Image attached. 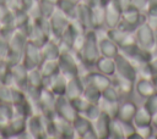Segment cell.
Returning a JSON list of instances; mask_svg holds the SVG:
<instances>
[{"label":"cell","mask_w":157,"mask_h":139,"mask_svg":"<svg viewBox=\"0 0 157 139\" xmlns=\"http://www.w3.org/2000/svg\"><path fill=\"white\" fill-rule=\"evenodd\" d=\"M91 10H92V18H93L94 29H99V28L104 27L105 4H103L101 0H97L93 5H91Z\"/></svg>","instance_id":"obj_21"},{"label":"cell","mask_w":157,"mask_h":139,"mask_svg":"<svg viewBox=\"0 0 157 139\" xmlns=\"http://www.w3.org/2000/svg\"><path fill=\"white\" fill-rule=\"evenodd\" d=\"M131 6L136 7L141 12H146L147 9L150 7V1L148 0H131Z\"/></svg>","instance_id":"obj_37"},{"label":"cell","mask_w":157,"mask_h":139,"mask_svg":"<svg viewBox=\"0 0 157 139\" xmlns=\"http://www.w3.org/2000/svg\"><path fill=\"white\" fill-rule=\"evenodd\" d=\"M148 63H150L152 71L155 72V74H157V56H152V59L150 60Z\"/></svg>","instance_id":"obj_38"},{"label":"cell","mask_w":157,"mask_h":139,"mask_svg":"<svg viewBox=\"0 0 157 139\" xmlns=\"http://www.w3.org/2000/svg\"><path fill=\"white\" fill-rule=\"evenodd\" d=\"M94 67L97 71H99L103 74H107L109 77H114L115 74V60L114 57H107V56H99L94 63Z\"/></svg>","instance_id":"obj_20"},{"label":"cell","mask_w":157,"mask_h":139,"mask_svg":"<svg viewBox=\"0 0 157 139\" xmlns=\"http://www.w3.org/2000/svg\"><path fill=\"white\" fill-rule=\"evenodd\" d=\"M152 127H153V130H155V133H153V137L155 138H157V115L156 116H153L152 117Z\"/></svg>","instance_id":"obj_39"},{"label":"cell","mask_w":157,"mask_h":139,"mask_svg":"<svg viewBox=\"0 0 157 139\" xmlns=\"http://www.w3.org/2000/svg\"><path fill=\"white\" fill-rule=\"evenodd\" d=\"M97 0H80V2H85V4H87V5H93L94 2H96Z\"/></svg>","instance_id":"obj_40"},{"label":"cell","mask_w":157,"mask_h":139,"mask_svg":"<svg viewBox=\"0 0 157 139\" xmlns=\"http://www.w3.org/2000/svg\"><path fill=\"white\" fill-rule=\"evenodd\" d=\"M103 4H108V2H110V1H113V0H101Z\"/></svg>","instance_id":"obj_43"},{"label":"cell","mask_w":157,"mask_h":139,"mask_svg":"<svg viewBox=\"0 0 157 139\" xmlns=\"http://www.w3.org/2000/svg\"><path fill=\"white\" fill-rule=\"evenodd\" d=\"M109 138H113V139H125V138H124L123 122H121L118 117H115V118H113V119H112Z\"/></svg>","instance_id":"obj_29"},{"label":"cell","mask_w":157,"mask_h":139,"mask_svg":"<svg viewBox=\"0 0 157 139\" xmlns=\"http://www.w3.org/2000/svg\"><path fill=\"white\" fill-rule=\"evenodd\" d=\"M85 67H93L97 59L101 56L98 46L97 29H88L85 32V43L78 54H76Z\"/></svg>","instance_id":"obj_1"},{"label":"cell","mask_w":157,"mask_h":139,"mask_svg":"<svg viewBox=\"0 0 157 139\" xmlns=\"http://www.w3.org/2000/svg\"><path fill=\"white\" fill-rule=\"evenodd\" d=\"M136 133L139 135L140 139H148L151 137H153V127L152 124L150 126H142V127H136Z\"/></svg>","instance_id":"obj_35"},{"label":"cell","mask_w":157,"mask_h":139,"mask_svg":"<svg viewBox=\"0 0 157 139\" xmlns=\"http://www.w3.org/2000/svg\"><path fill=\"white\" fill-rule=\"evenodd\" d=\"M49 22H50V28H52V35H55V38L59 39L60 35H61V33L69 26L70 20H69V17L64 12H61L56 7L55 11L49 17Z\"/></svg>","instance_id":"obj_9"},{"label":"cell","mask_w":157,"mask_h":139,"mask_svg":"<svg viewBox=\"0 0 157 139\" xmlns=\"http://www.w3.org/2000/svg\"><path fill=\"white\" fill-rule=\"evenodd\" d=\"M136 110H137V105L134 101L125 100L121 104H119L117 117L123 122H132Z\"/></svg>","instance_id":"obj_19"},{"label":"cell","mask_w":157,"mask_h":139,"mask_svg":"<svg viewBox=\"0 0 157 139\" xmlns=\"http://www.w3.org/2000/svg\"><path fill=\"white\" fill-rule=\"evenodd\" d=\"M152 79H153V83H155V85H156V90H157V74H156Z\"/></svg>","instance_id":"obj_42"},{"label":"cell","mask_w":157,"mask_h":139,"mask_svg":"<svg viewBox=\"0 0 157 139\" xmlns=\"http://www.w3.org/2000/svg\"><path fill=\"white\" fill-rule=\"evenodd\" d=\"M150 1V6H156L157 5V0H148Z\"/></svg>","instance_id":"obj_41"},{"label":"cell","mask_w":157,"mask_h":139,"mask_svg":"<svg viewBox=\"0 0 157 139\" xmlns=\"http://www.w3.org/2000/svg\"><path fill=\"white\" fill-rule=\"evenodd\" d=\"M49 80V90L53 91L56 96L65 95L66 91V84H67V77L63 74L60 71L55 74H53L49 78H44Z\"/></svg>","instance_id":"obj_16"},{"label":"cell","mask_w":157,"mask_h":139,"mask_svg":"<svg viewBox=\"0 0 157 139\" xmlns=\"http://www.w3.org/2000/svg\"><path fill=\"white\" fill-rule=\"evenodd\" d=\"M72 127H74V130H75V138H81V139H97V135H96L94 129H93V122L90 121L82 113H78L74 118Z\"/></svg>","instance_id":"obj_7"},{"label":"cell","mask_w":157,"mask_h":139,"mask_svg":"<svg viewBox=\"0 0 157 139\" xmlns=\"http://www.w3.org/2000/svg\"><path fill=\"white\" fill-rule=\"evenodd\" d=\"M120 95H121V93L119 91V89L117 88V85L114 83H112L110 85H108L107 88H104L102 90V100H105V101L119 102Z\"/></svg>","instance_id":"obj_26"},{"label":"cell","mask_w":157,"mask_h":139,"mask_svg":"<svg viewBox=\"0 0 157 139\" xmlns=\"http://www.w3.org/2000/svg\"><path fill=\"white\" fill-rule=\"evenodd\" d=\"M98 33V32H97ZM98 46H99V52L102 56L107 57H115L117 54L119 52L118 45L104 33V35H98Z\"/></svg>","instance_id":"obj_17"},{"label":"cell","mask_w":157,"mask_h":139,"mask_svg":"<svg viewBox=\"0 0 157 139\" xmlns=\"http://www.w3.org/2000/svg\"><path fill=\"white\" fill-rule=\"evenodd\" d=\"M78 0H59V2L56 4V7L64 12L70 21L76 20V12H77V5H78Z\"/></svg>","instance_id":"obj_24"},{"label":"cell","mask_w":157,"mask_h":139,"mask_svg":"<svg viewBox=\"0 0 157 139\" xmlns=\"http://www.w3.org/2000/svg\"><path fill=\"white\" fill-rule=\"evenodd\" d=\"M134 35L136 39L137 45L146 50L150 51L155 55V51L157 49V40H156V30L145 21L142 22L135 30H134Z\"/></svg>","instance_id":"obj_2"},{"label":"cell","mask_w":157,"mask_h":139,"mask_svg":"<svg viewBox=\"0 0 157 139\" xmlns=\"http://www.w3.org/2000/svg\"><path fill=\"white\" fill-rule=\"evenodd\" d=\"M83 88H85V82L82 79L81 76H76L72 78L67 79V84H66V91H65V96L67 99H74L77 96H81L83 93Z\"/></svg>","instance_id":"obj_18"},{"label":"cell","mask_w":157,"mask_h":139,"mask_svg":"<svg viewBox=\"0 0 157 139\" xmlns=\"http://www.w3.org/2000/svg\"><path fill=\"white\" fill-rule=\"evenodd\" d=\"M105 34L118 45L119 50L136 44V39H135L134 32L124 29V28H121L119 26L114 27V28H107Z\"/></svg>","instance_id":"obj_5"},{"label":"cell","mask_w":157,"mask_h":139,"mask_svg":"<svg viewBox=\"0 0 157 139\" xmlns=\"http://www.w3.org/2000/svg\"><path fill=\"white\" fill-rule=\"evenodd\" d=\"M115 60V76L130 79L135 82L137 79V68L136 66L120 51L114 57Z\"/></svg>","instance_id":"obj_4"},{"label":"cell","mask_w":157,"mask_h":139,"mask_svg":"<svg viewBox=\"0 0 157 139\" xmlns=\"http://www.w3.org/2000/svg\"><path fill=\"white\" fill-rule=\"evenodd\" d=\"M81 77H82L85 83H90V84L97 87L101 90H103L104 88H107L108 85H110L113 83V80L110 79L109 76L103 74L97 70L92 71V72H87L85 76H81Z\"/></svg>","instance_id":"obj_13"},{"label":"cell","mask_w":157,"mask_h":139,"mask_svg":"<svg viewBox=\"0 0 157 139\" xmlns=\"http://www.w3.org/2000/svg\"><path fill=\"white\" fill-rule=\"evenodd\" d=\"M156 40H157V30H156Z\"/></svg>","instance_id":"obj_44"},{"label":"cell","mask_w":157,"mask_h":139,"mask_svg":"<svg viewBox=\"0 0 157 139\" xmlns=\"http://www.w3.org/2000/svg\"><path fill=\"white\" fill-rule=\"evenodd\" d=\"M78 1H80V0H78Z\"/></svg>","instance_id":"obj_45"},{"label":"cell","mask_w":157,"mask_h":139,"mask_svg":"<svg viewBox=\"0 0 157 139\" xmlns=\"http://www.w3.org/2000/svg\"><path fill=\"white\" fill-rule=\"evenodd\" d=\"M60 70H59V63H58V60H44V63L42 66V76L43 78H49L52 77L53 74L58 73Z\"/></svg>","instance_id":"obj_28"},{"label":"cell","mask_w":157,"mask_h":139,"mask_svg":"<svg viewBox=\"0 0 157 139\" xmlns=\"http://www.w3.org/2000/svg\"><path fill=\"white\" fill-rule=\"evenodd\" d=\"M101 110L105 113H108L112 118L117 117L118 113V107H119V102H113V101H105V100H101L99 102Z\"/></svg>","instance_id":"obj_30"},{"label":"cell","mask_w":157,"mask_h":139,"mask_svg":"<svg viewBox=\"0 0 157 139\" xmlns=\"http://www.w3.org/2000/svg\"><path fill=\"white\" fill-rule=\"evenodd\" d=\"M115 80H114V84L117 85V88L119 89V91L124 95H128V94H131V91L134 90V85H135V82L130 80V79H126V78H123V77H119V76H115Z\"/></svg>","instance_id":"obj_27"},{"label":"cell","mask_w":157,"mask_h":139,"mask_svg":"<svg viewBox=\"0 0 157 139\" xmlns=\"http://www.w3.org/2000/svg\"><path fill=\"white\" fill-rule=\"evenodd\" d=\"M76 21L82 26L85 30L94 29L93 18H92V10L91 6L85 2H78L77 12H76Z\"/></svg>","instance_id":"obj_12"},{"label":"cell","mask_w":157,"mask_h":139,"mask_svg":"<svg viewBox=\"0 0 157 139\" xmlns=\"http://www.w3.org/2000/svg\"><path fill=\"white\" fill-rule=\"evenodd\" d=\"M70 101H71L74 109H75L78 113H82V112L87 109V106L91 104V102H90L88 100H86L82 95H81V96H77V98H74V99H71Z\"/></svg>","instance_id":"obj_33"},{"label":"cell","mask_w":157,"mask_h":139,"mask_svg":"<svg viewBox=\"0 0 157 139\" xmlns=\"http://www.w3.org/2000/svg\"><path fill=\"white\" fill-rule=\"evenodd\" d=\"M121 9L118 6L117 1L113 0L108 4H105V21L104 27L105 28H114L120 24L121 21Z\"/></svg>","instance_id":"obj_11"},{"label":"cell","mask_w":157,"mask_h":139,"mask_svg":"<svg viewBox=\"0 0 157 139\" xmlns=\"http://www.w3.org/2000/svg\"><path fill=\"white\" fill-rule=\"evenodd\" d=\"M145 18H146V22L155 30H157V5L156 6H150L147 9V11L145 12Z\"/></svg>","instance_id":"obj_32"},{"label":"cell","mask_w":157,"mask_h":139,"mask_svg":"<svg viewBox=\"0 0 157 139\" xmlns=\"http://www.w3.org/2000/svg\"><path fill=\"white\" fill-rule=\"evenodd\" d=\"M155 72L152 71L151 66L148 62L146 63H142L137 67V77H142V78H148V79H152L155 77Z\"/></svg>","instance_id":"obj_34"},{"label":"cell","mask_w":157,"mask_h":139,"mask_svg":"<svg viewBox=\"0 0 157 139\" xmlns=\"http://www.w3.org/2000/svg\"><path fill=\"white\" fill-rule=\"evenodd\" d=\"M101 112H102V110H101V106H99V104H93V102H91L88 106H87V109L82 112V115L83 116H86L90 121H94V119H97L98 118V116L101 115Z\"/></svg>","instance_id":"obj_31"},{"label":"cell","mask_w":157,"mask_h":139,"mask_svg":"<svg viewBox=\"0 0 157 139\" xmlns=\"http://www.w3.org/2000/svg\"><path fill=\"white\" fill-rule=\"evenodd\" d=\"M55 113L70 122L74 121V118L78 115V112L74 109L70 99H67L65 95H60V96H56V100H55Z\"/></svg>","instance_id":"obj_8"},{"label":"cell","mask_w":157,"mask_h":139,"mask_svg":"<svg viewBox=\"0 0 157 139\" xmlns=\"http://www.w3.org/2000/svg\"><path fill=\"white\" fill-rule=\"evenodd\" d=\"M82 96L88 100L90 102L93 104H99L102 100V90L98 89L97 87L90 84V83H85V88H83V93Z\"/></svg>","instance_id":"obj_25"},{"label":"cell","mask_w":157,"mask_h":139,"mask_svg":"<svg viewBox=\"0 0 157 139\" xmlns=\"http://www.w3.org/2000/svg\"><path fill=\"white\" fill-rule=\"evenodd\" d=\"M134 90L142 99H147V98H150V96H152L153 94L157 93L156 85L153 83V79L142 78V77H137V79L135 80Z\"/></svg>","instance_id":"obj_14"},{"label":"cell","mask_w":157,"mask_h":139,"mask_svg":"<svg viewBox=\"0 0 157 139\" xmlns=\"http://www.w3.org/2000/svg\"><path fill=\"white\" fill-rule=\"evenodd\" d=\"M144 105L147 107V110L151 112L152 116H156L157 115V93L153 94L152 96L145 99Z\"/></svg>","instance_id":"obj_36"},{"label":"cell","mask_w":157,"mask_h":139,"mask_svg":"<svg viewBox=\"0 0 157 139\" xmlns=\"http://www.w3.org/2000/svg\"><path fill=\"white\" fill-rule=\"evenodd\" d=\"M54 123H55V129H56V137L64 138V139L75 138V130L72 127V122L54 113Z\"/></svg>","instance_id":"obj_15"},{"label":"cell","mask_w":157,"mask_h":139,"mask_svg":"<svg viewBox=\"0 0 157 139\" xmlns=\"http://www.w3.org/2000/svg\"><path fill=\"white\" fill-rule=\"evenodd\" d=\"M145 21H146V18H145L144 12L139 11L134 6H129L128 9L123 10V12H121V21H120L119 27L134 32Z\"/></svg>","instance_id":"obj_6"},{"label":"cell","mask_w":157,"mask_h":139,"mask_svg":"<svg viewBox=\"0 0 157 139\" xmlns=\"http://www.w3.org/2000/svg\"><path fill=\"white\" fill-rule=\"evenodd\" d=\"M152 115L151 112L147 110V107L145 105L137 106L136 113L134 116L132 123L135 127H142V126H150L152 123Z\"/></svg>","instance_id":"obj_22"},{"label":"cell","mask_w":157,"mask_h":139,"mask_svg":"<svg viewBox=\"0 0 157 139\" xmlns=\"http://www.w3.org/2000/svg\"><path fill=\"white\" fill-rule=\"evenodd\" d=\"M58 63H59V70L63 74H65L69 78L76 77L81 74V70H80V63L83 65L80 60V57L71 50H66V51H61L60 56L58 59ZM87 68V67H86Z\"/></svg>","instance_id":"obj_3"},{"label":"cell","mask_w":157,"mask_h":139,"mask_svg":"<svg viewBox=\"0 0 157 139\" xmlns=\"http://www.w3.org/2000/svg\"><path fill=\"white\" fill-rule=\"evenodd\" d=\"M60 46L58 43L53 41V40H47L43 45H42V55L44 60H58L60 56Z\"/></svg>","instance_id":"obj_23"},{"label":"cell","mask_w":157,"mask_h":139,"mask_svg":"<svg viewBox=\"0 0 157 139\" xmlns=\"http://www.w3.org/2000/svg\"><path fill=\"white\" fill-rule=\"evenodd\" d=\"M112 117L105 113L101 112L97 119L93 121V129L97 135V139H108L110 134V123H112Z\"/></svg>","instance_id":"obj_10"}]
</instances>
